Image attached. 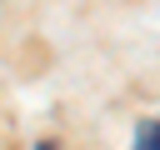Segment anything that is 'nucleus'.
<instances>
[{
	"label": "nucleus",
	"instance_id": "f257e3e1",
	"mask_svg": "<svg viewBox=\"0 0 160 150\" xmlns=\"http://www.w3.org/2000/svg\"><path fill=\"white\" fill-rule=\"evenodd\" d=\"M135 150H160V120H155V125H145V130L135 135Z\"/></svg>",
	"mask_w": 160,
	"mask_h": 150
}]
</instances>
